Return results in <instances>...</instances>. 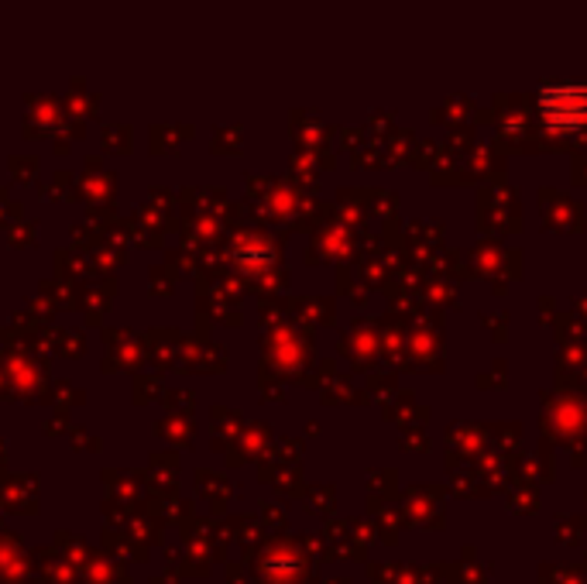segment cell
Here are the masks:
<instances>
[{"mask_svg": "<svg viewBox=\"0 0 587 584\" xmlns=\"http://www.w3.org/2000/svg\"><path fill=\"white\" fill-rule=\"evenodd\" d=\"M543 117L560 131H573L587 124V86H553L539 97Z\"/></svg>", "mask_w": 587, "mask_h": 584, "instance_id": "1", "label": "cell"}]
</instances>
